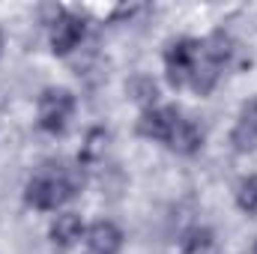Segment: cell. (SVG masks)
Returning <instances> with one entry per match:
<instances>
[{"label":"cell","mask_w":257,"mask_h":254,"mask_svg":"<svg viewBox=\"0 0 257 254\" xmlns=\"http://www.w3.org/2000/svg\"><path fill=\"white\" fill-rule=\"evenodd\" d=\"M81 189H84V168L81 165L72 168L66 162H45L27 180L24 200H27V206L39 209V212H57Z\"/></svg>","instance_id":"6da1fadb"},{"label":"cell","mask_w":257,"mask_h":254,"mask_svg":"<svg viewBox=\"0 0 257 254\" xmlns=\"http://www.w3.org/2000/svg\"><path fill=\"white\" fill-rule=\"evenodd\" d=\"M236 54V42L227 30H212L203 42H200V54H197V63L192 72V90L197 96H209L221 78V72L230 66Z\"/></svg>","instance_id":"7a4b0ae2"},{"label":"cell","mask_w":257,"mask_h":254,"mask_svg":"<svg viewBox=\"0 0 257 254\" xmlns=\"http://www.w3.org/2000/svg\"><path fill=\"white\" fill-rule=\"evenodd\" d=\"M75 93L66 87H45L36 99V123L48 135H63L75 117Z\"/></svg>","instance_id":"3957f363"},{"label":"cell","mask_w":257,"mask_h":254,"mask_svg":"<svg viewBox=\"0 0 257 254\" xmlns=\"http://www.w3.org/2000/svg\"><path fill=\"white\" fill-rule=\"evenodd\" d=\"M197 54H200V42L192 36H183V39H174L168 48H165V78L174 90L186 87L192 81L194 63H197Z\"/></svg>","instance_id":"277c9868"},{"label":"cell","mask_w":257,"mask_h":254,"mask_svg":"<svg viewBox=\"0 0 257 254\" xmlns=\"http://www.w3.org/2000/svg\"><path fill=\"white\" fill-rule=\"evenodd\" d=\"M87 36V18L78 15V12H69V9H60L51 21V51L57 57H66L72 54Z\"/></svg>","instance_id":"5b68a950"},{"label":"cell","mask_w":257,"mask_h":254,"mask_svg":"<svg viewBox=\"0 0 257 254\" xmlns=\"http://www.w3.org/2000/svg\"><path fill=\"white\" fill-rule=\"evenodd\" d=\"M180 111L171 108V105H156L150 111H141V120H138V135L147 138V141H159V144H168L171 132L180 123Z\"/></svg>","instance_id":"8992f818"},{"label":"cell","mask_w":257,"mask_h":254,"mask_svg":"<svg viewBox=\"0 0 257 254\" xmlns=\"http://www.w3.org/2000/svg\"><path fill=\"white\" fill-rule=\"evenodd\" d=\"M123 248V230L111 218H99L84 233V251L87 254H120Z\"/></svg>","instance_id":"52a82bcc"},{"label":"cell","mask_w":257,"mask_h":254,"mask_svg":"<svg viewBox=\"0 0 257 254\" xmlns=\"http://www.w3.org/2000/svg\"><path fill=\"white\" fill-rule=\"evenodd\" d=\"M84 233H87V227H84V221H81L78 212H57L54 221H51V227H48V239H51V245L57 251L75 248L84 239Z\"/></svg>","instance_id":"ba28073f"},{"label":"cell","mask_w":257,"mask_h":254,"mask_svg":"<svg viewBox=\"0 0 257 254\" xmlns=\"http://www.w3.org/2000/svg\"><path fill=\"white\" fill-rule=\"evenodd\" d=\"M230 144L236 153H251L257 147V96H251L242 108L230 132Z\"/></svg>","instance_id":"9c48e42d"},{"label":"cell","mask_w":257,"mask_h":254,"mask_svg":"<svg viewBox=\"0 0 257 254\" xmlns=\"http://www.w3.org/2000/svg\"><path fill=\"white\" fill-rule=\"evenodd\" d=\"M203 138H206V135H203V126H200L197 120L180 117L177 129H174L171 138H168V147H171L177 156H194V153H200Z\"/></svg>","instance_id":"30bf717a"},{"label":"cell","mask_w":257,"mask_h":254,"mask_svg":"<svg viewBox=\"0 0 257 254\" xmlns=\"http://www.w3.org/2000/svg\"><path fill=\"white\" fill-rule=\"evenodd\" d=\"M108 144H111V135H108L105 126L87 129L84 144H81V150H78V165H81L84 171L102 165V159H105V153H108Z\"/></svg>","instance_id":"8fae6325"},{"label":"cell","mask_w":257,"mask_h":254,"mask_svg":"<svg viewBox=\"0 0 257 254\" xmlns=\"http://www.w3.org/2000/svg\"><path fill=\"white\" fill-rule=\"evenodd\" d=\"M126 93H128V99H132L135 105H141L144 111H150V108L159 105V84H156L150 75H144V72H138V75L128 78Z\"/></svg>","instance_id":"7c38bea8"},{"label":"cell","mask_w":257,"mask_h":254,"mask_svg":"<svg viewBox=\"0 0 257 254\" xmlns=\"http://www.w3.org/2000/svg\"><path fill=\"white\" fill-rule=\"evenodd\" d=\"M180 254H215V233L209 227H192L180 242Z\"/></svg>","instance_id":"4fadbf2b"},{"label":"cell","mask_w":257,"mask_h":254,"mask_svg":"<svg viewBox=\"0 0 257 254\" xmlns=\"http://www.w3.org/2000/svg\"><path fill=\"white\" fill-rule=\"evenodd\" d=\"M236 206L245 212V215H257V174H248L236 183Z\"/></svg>","instance_id":"5bb4252c"},{"label":"cell","mask_w":257,"mask_h":254,"mask_svg":"<svg viewBox=\"0 0 257 254\" xmlns=\"http://www.w3.org/2000/svg\"><path fill=\"white\" fill-rule=\"evenodd\" d=\"M251 254H257V236H254V242H251Z\"/></svg>","instance_id":"9a60e30c"},{"label":"cell","mask_w":257,"mask_h":254,"mask_svg":"<svg viewBox=\"0 0 257 254\" xmlns=\"http://www.w3.org/2000/svg\"><path fill=\"white\" fill-rule=\"evenodd\" d=\"M0 54H3V33H0Z\"/></svg>","instance_id":"2e32d148"}]
</instances>
